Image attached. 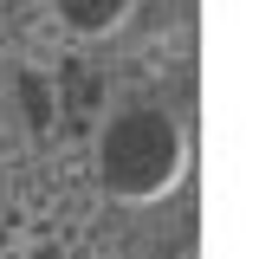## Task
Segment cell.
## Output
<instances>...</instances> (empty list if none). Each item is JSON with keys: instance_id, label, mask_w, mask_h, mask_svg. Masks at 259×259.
<instances>
[{"instance_id": "obj_2", "label": "cell", "mask_w": 259, "mask_h": 259, "mask_svg": "<svg viewBox=\"0 0 259 259\" xmlns=\"http://www.w3.org/2000/svg\"><path fill=\"white\" fill-rule=\"evenodd\" d=\"M136 0H52V20H59L71 39H104L130 20Z\"/></svg>"}, {"instance_id": "obj_1", "label": "cell", "mask_w": 259, "mask_h": 259, "mask_svg": "<svg viewBox=\"0 0 259 259\" xmlns=\"http://www.w3.org/2000/svg\"><path fill=\"white\" fill-rule=\"evenodd\" d=\"M188 175V123L168 110L130 104L97 130V182L117 201H162Z\"/></svg>"}]
</instances>
